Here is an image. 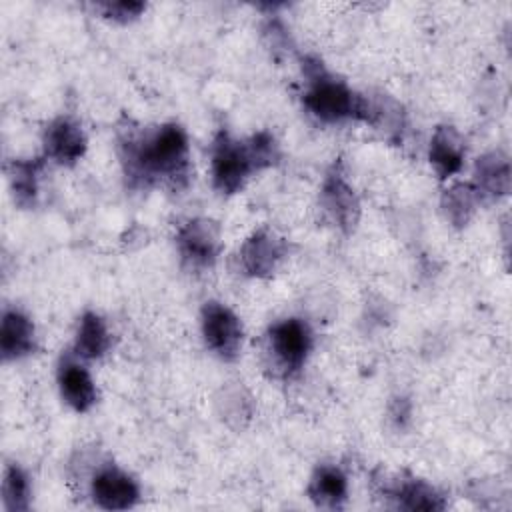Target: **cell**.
<instances>
[{
  "label": "cell",
  "mask_w": 512,
  "mask_h": 512,
  "mask_svg": "<svg viewBox=\"0 0 512 512\" xmlns=\"http://www.w3.org/2000/svg\"><path fill=\"white\" fill-rule=\"evenodd\" d=\"M118 154L132 186L182 188L190 176L188 136L176 122L154 128H124L118 136Z\"/></svg>",
  "instance_id": "6da1fadb"
},
{
  "label": "cell",
  "mask_w": 512,
  "mask_h": 512,
  "mask_svg": "<svg viewBox=\"0 0 512 512\" xmlns=\"http://www.w3.org/2000/svg\"><path fill=\"white\" fill-rule=\"evenodd\" d=\"M280 158L278 144L270 132H256L248 140H236L220 130L212 140L210 172L220 194H236L246 180Z\"/></svg>",
  "instance_id": "7a4b0ae2"
},
{
  "label": "cell",
  "mask_w": 512,
  "mask_h": 512,
  "mask_svg": "<svg viewBox=\"0 0 512 512\" xmlns=\"http://www.w3.org/2000/svg\"><path fill=\"white\" fill-rule=\"evenodd\" d=\"M306 90L302 102L306 110L326 122L368 120V98L354 92L344 80L332 76L320 60H304Z\"/></svg>",
  "instance_id": "3957f363"
},
{
  "label": "cell",
  "mask_w": 512,
  "mask_h": 512,
  "mask_svg": "<svg viewBox=\"0 0 512 512\" xmlns=\"http://www.w3.org/2000/svg\"><path fill=\"white\" fill-rule=\"evenodd\" d=\"M312 350V332L300 318H286L272 324L266 332V360L268 368L278 378L296 376Z\"/></svg>",
  "instance_id": "277c9868"
},
{
  "label": "cell",
  "mask_w": 512,
  "mask_h": 512,
  "mask_svg": "<svg viewBox=\"0 0 512 512\" xmlns=\"http://www.w3.org/2000/svg\"><path fill=\"white\" fill-rule=\"evenodd\" d=\"M220 228L208 218H190L176 232V250L188 270H208L220 254Z\"/></svg>",
  "instance_id": "5b68a950"
},
{
  "label": "cell",
  "mask_w": 512,
  "mask_h": 512,
  "mask_svg": "<svg viewBox=\"0 0 512 512\" xmlns=\"http://www.w3.org/2000/svg\"><path fill=\"white\" fill-rule=\"evenodd\" d=\"M200 328L206 346L220 360H234L242 348V322L220 302H206L200 314Z\"/></svg>",
  "instance_id": "8992f818"
},
{
  "label": "cell",
  "mask_w": 512,
  "mask_h": 512,
  "mask_svg": "<svg viewBox=\"0 0 512 512\" xmlns=\"http://www.w3.org/2000/svg\"><path fill=\"white\" fill-rule=\"evenodd\" d=\"M90 496L98 508L128 510L136 506L140 488L128 472L114 464H106L94 474L90 482Z\"/></svg>",
  "instance_id": "52a82bcc"
},
{
  "label": "cell",
  "mask_w": 512,
  "mask_h": 512,
  "mask_svg": "<svg viewBox=\"0 0 512 512\" xmlns=\"http://www.w3.org/2000/svg\"><path fill=\"white\" fill-rule=\"evenodd\" d=\"M286 240L262 228L256 230L240 248V266L248 276L268 278L286 258Z\"/></svg>",
  "instance_id": "ba28073f"
},
{
  "label": "cell",
  "mask_w": 512,
  "mask_h": 512,
  "mask_svg": "<svg viewBox=\"0 0 512 512\" xmlns=\"http://www.w3.org/2000/svg\"><path fill=\"white\" fill-rule=\"evenodd\" d=\"M320 204L330 220L342 230L352 232L358 216H360V202L354 188L346 182L340 170H332L326 174L322 190H320Z\"/></svg>",
  "instance_id": "9c48e42d"
},
{
  "label": "cell",
  "mask_w": 512,
  "mask_h": 512,
  "mask_svg": "<svg viewBox=\"0 0 512 512\" xmlns=\"http://www.w3.org/2000/svg\"><path fill=\"white\" fill-rule=\"evenodd\" d=\"M42 144L44 154L50 160L62 166H72L86 152V134L76 120L68 116H58L46 126Z\"/></svg>",
  "instance_id": "30bf717a"
},
{
  "label": "cell",
  "mask_w": 512,
  "mask_h": 512,
  "mask_svg": "<svg viewBox=\"0 0 512 512\" xmlns=\"http://www.w3.org/2000/svg\"><path fill=\"white\" fill-rule=\"evenodd\" d=\"M58 388L62 400L74 410V412H88L96 400H98V390L88 374V370L74 358V356H64L58 364Z\"/></svg>",
  "instance_id": "8fae6325"
},
{
  "label": "cell",
  "mask_w": 512,
  "mask_h": 512,
  "mask_svg": "<svg viewBox=\"0 0 512 512\" xmlns=\"http://www.w3.org/2000/svg\"><path fill=\"white\" fill-rule=\"evenodd\" d=\"M36 348V330L32 320L18 308L4 310L0 322V354L4 362L20 360Z\"/></svg>",
  "instance_id": "7c38bea8"
},
{
  "label": "cell",
  "mask_w": 512,
  "mask_h": 512,
  "mask_svg": "<svg viewBox=\"0 0 512 512\" xmlns=\"http://www.w3.org/2000/svg\"><path fill=\"white\" fill-rule=\"evenodd\" d=\"M510 160L504 152H488L476 160L474 182L480 200H498L510 192Z\"/></svg>",
  "instance_id": "4fadbf2b"
},
{
  "label": "cell",
  "mask_w": 512,
  "mask_h": 512,
  "mask_svg": "<svg viewBox=\"0 0 512 512\" xmlns=\"http://www.w3.org/2000/svg\"><path fill=\"white\" fill-rule=\"evenodd\" d=\"M464 140L452 126H438L430 140L428 160L440 178H450L460 172L464 162Z\"/></svg>",
  "instance_id": "5bb4252c"
},
{
  "label": "cell",
  "mask_w": 512,
  "mask_h": 512,
  "mask_svg": "<svg viewBox=\"0 0 512 512\" xmlns=\"http://www.w3.org/2000/svg\"><path fill=\"white\" fill-rule=\"evenodd\" d=\"M348 494L346 474L334 464H320L308 484L310 500L320 508H340Z\"/></svg>",
  "instance_id": "9a60e30c"
},
{
  "label": "cell",
  "mask_w": 512,
  "mask_h": 512,
  "mask_svg": "<svg viewBox=\"0 0 512 512\" xmlns=\"http://www.w3.org/2000/svg\"><path fill=\"white\" fill-rule=\"evenodd\" d=\"M110 346V332L102 316L96 312H84L74 336V356L82 360H96L106 354Z\"/></svg>",
  "instance_id": "2e32d148"
},
{
  "label": "cell",
  "mask_w": 512,
  "mask_h": 512,
  "mask_svg": "<svg viewBox=\"0 0 512 512\" xmlns=\"http://www.w3.org/2000/svg\"><path fill=\"white\" fill-rule=\"evenodd\" d=\"M388 496L396 502L398 508H406V510H442L444 508L442 496L428 482L412 476L406 480H396L388 488Z\"/></svg>",
  "instance_id": "e0dca14e"
},
{
  "label": "cell",
  "mask_w": 512,
  "mask_h": 512,
  "mask_svg": "<svg viewBox=\"0 0 512 512\" xmlns=\"http://www.w3.org/2000/svg\"><path fill=\"white\" fill-rule=\"evenodd\" d=\"M38 160H14L8 166V182L18 206H34L38 196V174H40Z\"/></svg>",
  "instance_id": "ac0fdd59"
},
{
  "label": "cell",
  "mask_w": 512,
  "mask_h": 512,
  "mask_svg": "<svg viewBox=\"0 0 512 512\" xmlns=\"http://www.w3.org/2000/svg\"><path fill=\"white\" fill-rule=\"evenodd\" d=\"M478 202H480V196L470 182H456L442 196L444 214L454 226H466Z\"/></svg>",
  "instance_id": "d6986e66"
},
{
  "label": "cell",
  "mask_w": 512,
  "mask_h": 512,
  "mask_svg": "<svg viewBox=\"0 0 512 512\" xmlns=\"http://www.w3.org/2000/svg\"><path fill=\"white\" fill-rule=\"evenodd\" d=\"M2 502L8 512H24L30 508V482L18 464H8L4 470Z\"/></svg>",
  "instance_id": "ffe728a7"
},
{
  "label": "cell",
  "mask_w": 512,
  "mask_h": 512,
  "mask_svg": "<svg viewBox=\"0 0 512 512\" xmlns=\"http://www.w3.org/2000/svg\"><path fill=\"white\" fill-rule=\"evenodd\" d=\"M106 18L116 20V22H130L134 18H138L144 10L146 4L144 2H132V0H118V2H104L96 6Z\"/></svg>",
  "instance_id": "44dd1931"
}]
</instances>
